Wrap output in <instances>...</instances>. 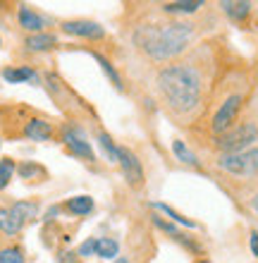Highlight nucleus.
<instances>
[{
	"label": "nucleus",
	"mask_w": 258,
	"mask_h": 263,
	"mask_svg": "<svg viewBox=\"0 0 258 263\" xmlns=\"http://www.w3.org/2000/svg\"><path fill=\"white\" fill-rule=\"evenodd\" d=\"M220 167L232 175L251 177L258 173V148H246L239 153H225L220 158Z\"/></svg>",
	"instance_id": "nucleus-3"
},
{
	"label": "nucleus",
	"mask_w": 258,
	"mask_h": 263,
	"mask_svg": "<svg viewBox=\"0 0 258 263\" xmlns=\"http://www.w3.org/2000/svg\"><path fill=\"white\" fill-rule=\"evenodd\" d=\"M19 24L24 29H29V31H38L43 22H41V17L36 12H31L29 7H19Z\"/></svg>",
	"instance_id": "nucleus-11"
},
{
	"label": "nucleus",
	"mask_w": 258,
	"mask_h": 263,
	"mask_svg": "<svg viewBox=\"0 0 258 263\" xmlns=\"http://www.w3.org/2000/svg\"><path fill=\"white\" fill-rule=\"evenodd\" d=\"M199 263H208V261H199Z\"/></svg>",
	"instance_id": "nucleus-30"
},
{
	"label": "nucleus",
	"mask_w": 258,
	"mask_h": 263,
	"mask_svg": "<svg viewBox=\"0 0 258 263\" xmlns=\"http://www.w3.org/2000/svg\"><path fill=\"white\" fill-rule=\"evenodd\" d=\"M19 173L24 175V177H29L31 173H36V167H34V165H22V167H19Z\"/></svg>",
	"instance_id": "nucleus-27"
},
{
	"label": "nucleus",
	"mask_w": 258,
	"mask_h": 263,
	"mask_svg": "<svg viewBox=\"0 0 258 263\" xmlns=\"http://www.w3.org/2000/svg\"><path fill=\"white\" fill-rule=\"evenodd\" d=\"M12 173H14V163L10 158H5L3 163H0V189L7 187V182H10Z\"/></svg>",
	"instance_id": "nucleus-20"
},
{
	"label": "nucleus",
	"mask_w": 258,
	"mask_h": 263,
	"mask_svg": "<svg viewBox=\"0 0 258 263\" xmlns=\"http://www.w3.org/2000/svg\"><path fill=\"white\" fill-rule=\"evenodd\" d=\"M79 254H82V256H91V254H96V239H86V242L79 247Z\"/></svg>",
	"instance_id": "nucleus-25"
},
{
	"label": "nucleus",
	"mask_w": 258,
	"mask_h": 263,
	"mask_svg": "<svg viewBox=\"0 0 258 263\" xmlns=\"http://www.w3.org/2000/svg\"><path fill=\"white\" fill-rule=\"evenodd\" d=\"M155 208H161L163 213H168L170 218H172V220L182 222V225H187V228H194V222H191V220H187V218H182V215L177 213V211H172V208H170V206H165V203H155Z\"/></svg>",
	"instance_id": "nucleus-23"
},
{
	"label": "nucleus",
	"mask_w": 258,
	"mask_h": 263,
	"mask_svg": "<svg viewBox=\"0 0 258 263\" xmlns=\"http://www.w3.org/2000/svg\"><path fill=\"white\" fill-rule=\"evenodd\" d=\"M65 31L74 36H84V39H101L103 36V29L96 22H67Z\"/></svg>",
	"instance_id": "nucleus-7"
},
{
	"label": "nucleus",
	"mask_w": 258,
	"mask_h": 263,
	"mask_svg": "<svg viewBox=\"0 0 258 263\" xmlns=\"http://www.w3.org/2000/svg\"><path fill=\"white\" fill-rule=\"evenodd\" d=\"M24 132H27V137L34 139V141H46V139L50 137V125L43 122V120H31Z\"/></svg>",
	"instance_id": "nucleus-10"
},
{
	"label": "nucleus",
	"mask_w": 258,
	"mask_h": 263,
	"mask_svg": "<svg viewBox=\"0 0 258 263\" xmlns=\"http://www.w3.org/2000/svg\"><path fill=\"white\" fill-rule=\"evenodd\" d=\"M0 263H24L19 249H3L0 251Z\"/></svg>",
	"instance_id": "nucleus-22"
},
{
	"label": "nucleus",
	"mask_w": 258,
	"mask_h": 263,
	"mask_svg": "<svg viewBox=\"0 0 258 263\" xmlns=\"http://www.w3.org/2000/svg\"><path fill=\"white\" fill-rule=\"evenodd\" d=\"M201 7L199 0H180V3H165L163 10L165 12H196Z\"/></svg>",
	"instance_id": "nucleus-13"
},
{
	"label": "nucleus",
	"mask_w": 258,
	"mask_h": 263,
	"mask_svg": "<svg viewBox=\"0 0 258 263\" xmlns=\"http://www.w3.org/2000/svg\"><path fill=\"white\" fill-rule=\"evenodd\" d=\"M67 206H70L72 213L84 215V213H91V208H93V201H91L89 196H74V199H72Z\"/></svg>",
	"instance_id": "nucleus-18"
},
{
	"label": "nucleus",
	"mask_w": 258,
	"mask_h": 263,
	"mask_svg": "<svg viewBox=\"0 0 258 263\" xmlns=\"http://www.w3.org/2000/svg\"><path fill=\"white\" fill-rule=\"evenodd\" d=\"M172 151H174V156L182 160V163H189V165H199V160H196V156L191 151H189L187 146L182 144V141H174L172 144Z\"/></svg>",
	"instance_id": "nucleus-19"
},
{
	"label": "nucleus",
	"mask_w": 258,
	"mask_h": 263,
	"mask_svg": "<svg viewBox=\"0 0 258 263\" xmlns=\"http://www.w3.org/2000/svg\"><path fill=\"white\" fill-rule=\"evenodd\" d=\"M117 163L122 165V173H125L127 182H129V184H134V187H139L141 180H144V170H141L136 156H134L132 151H127V148H120Z\"/></svg>",
	"instance_id": "nucleus-6"
},
{
	"label": "nucleus",
	"mask_w": 258,
	"mask_h": 263,
	"mask_svg": "<svg viewBox=\"0 0 258 263\" xmlns=\"http://www.w3.org/2000/svg\"><path fill=\"white\" fill-rule=\"evenodd\" d=\"M239 105H242V96H230L223 103V108L215 112V118H213V129H215L217 134L225 132L232 122H234V118H237V112H239Z\"/></svg>",
	"instance_id": "nucleus-5"
},
{
	"label": "nucleus",
	"mask_w": 258,
	"mask_h": 263,
	"mask_svg": "<svg viewBox=\"0 0 258 263\" xmlns=\"http://www.w3.org/2000/svg\"><path fill=\"white\" fill-rule=\"evenodd\" d=\"M36 211H38L36 203H29V201H17V203L10 208V213L14 215V220L19 222V225L22 222H27V220H31V218L36 215Z\"/></svg>",
	"instance_id": "nucleus-9"
},
{
	"label": "nucleus",
	"mask_w": 258,
	"mask_h": 263,
	"mask_svg": "<svg viewBox=\"0 0 258 263\" xmlns=\"http://www.w3.org/2000/svg\"><path fill=\"white\" fill-rule=\"evenodd\" d=\"M3 77H5V82L17 84V82L34 79V72H31V69H27V67H22V69H5V72H3Z\"/></svg>",
	"instance_id": "nucleus-17"
},
{
	"label": "nucleus",
	"mask_w": 258,
	"mask_h": 263,
	"mask_svg": "<svg viewBox=\"0 0 258 263\" xmlns=\"http://www.w3.org/2000/svg\"><path fill=\"white\" fill-rule=\"evenodd\" d=\"M96 254L101 258H112L117 256V242L115 239H96Z\"/></svg>",
	"instance_id": "nucleus-16"
},
{
	"label": "nucleus",
	"mask_w": 258,
	"mask_h": 263,
	"mask_svg": "<svg viewBox=\"0 0 258 263\" xmlns=\"http://www.w3.org/2000/svg\"><path fill=\"white\" fill-rule=\"evenodd\" d=\"M223 10L227 14H230L232 20H244L246 14H249V10H251V3H223Z\"/></svg>",
	"instance_id": "nucleus-12"
},
{
	"label": "nucleus",
	"mask_w": 258,
	"mask_h": 263,
	"mask_svg": "<svg viewBox=\"0 0 258 263\" xmlns=\"http://www.w3.org/2000/svg\"><path fill=\"white\" fill-rule=\"evenodd\" d=\"M253 208H256V213H258V194H256V199H253Z\"/></svg>",
	"instance_id": "nucleus-28"
},
{
	"label": "nucleus",
	"mask_w": 258,
	"mask_h": 263,
	"mask_svg": "<svg viewBox=\"0 0 258 263\" xmlns=\"http://www.w3.org/2000/svg\"><path fill=\"white\" fill-rule=\"evenodd\" d=\"M27 46L31 50H48L55 46V39L50 34H36V36H31V39H27Z\"/></svg>",
	"instance_id": "nucleus-14"
},
{
	"label": "nucleus",
	"mask_w": 258,
	"mask_h": 263,
	"mask_svg": "<svg viewBox=\"0 0 258 263\" xmlns=\"http://www.w3.org/2000/svg\"><path fill=\"white\" fill-rule=\"evenodd\" d=\"M189 36H191V27L189 24H153V27H141L136 31V43L141 46L144 53H148L155 60H168V58L177 55L184 50Z\"/></svg>",
	"instance_id": "nucleus-1"
},
{
	"label": "nucleus",
	"mask_w": 258,
	"mask_h": 263,
	"mask_svg": "<svg viewBox=\"0 0 258 263\" xmlns=\"http://www.w3.org/2000/svg\"><path fill=\"white\" fill-rule=\"evenodd\" d=\"M251 251L253 256H258V232H251Z\"/></svg>",
	"instance_id": "nucleus-26"
},
{
	"label": "nucleus",
	"mask_w": 258,
	"mask_h": 263,
	"mask_svg": "<svg viewBox=\"0 0 258 263\" xmlns=\"http://www.w3.org/2000/svg\"><path fill=\"white\" fill-rule=\"evenodd\" d=\"M258 137V129L253 125H242L237 129L232 132H225L223 137L217 139V146L227 153H239V151H246V146L256 141Z\"/></svg>",
	"instance_id": "nucleus-4"
},
{
	"label": "nucleus",
	"mask_w": 258,
	"mask_h": 263,
	"mask_svg": "<svg viewBox=\"0 0 258 263\" xmlns=\"http://www.w3.org/2000/svg\"><path fill=\"white\" fill-rule=\"evenodd\" d=\"M115 263H129V261H125V258H117V261H115Z\"/></svg>",
	"instance_id": "nucleus-29"
},
{
	"label": "nucleus",
	"mask_w": 258,
	"mask_h": 263,
	"mask_svg": "<svg viewBox=\"0 0 258 263\" xmlns=\"http://www.w3.org/2000/svg\"><path fill=\"white\" fill-rule=\"evenodd\" d=\"M96 60H98V63H101V67L105 69V74H108V77H110V79H112V84H115V86H117V89H120L122 84H120V77H117V72L112 69V65L108 63V60H105L103 55H96Z\"/></svg>",
	"instance_id": "nucleus-24"
},
{
	"label": "nucleus",
	"mask_w": 258,
	"mask_h": 263,
	"mask_svg": "<svg viewBox=\"0 0 258 263\" xmlns=\"http://www.w3.org/2000/svg\"><path fill=\"white\" fill-rule=\"evenodd\" d=\"M19 222L14 220V215L7 211V208H0V230L7 232V235H14V232H19Z\"/></svg>",
	"instance_id": "nucleus-15"
},
{
	"label": "nucleus",
	"mask_w": 258,
	"mask_h": 263,
	"mask_svg": "<svg viewBox=\"0 0 258 263\" xmlns=\"http://www.w3.org/2000/svg\"><path fill=\"white\" fill-rule=\"evenodd\" d=\"M101 146H103V151H105V156H108V158H110V160H117L120 148L112 144V139L108 137V134H101Z\"/></svg>",
	"instance_id": "nucleus-21"
},
{
	"label": "nucleus",
	"mask_w": 258,
	"mask_h": 263,
	"mask_svg": "<svg viewBox=\"0 0 258 263\" xmlns=\"http://www.w3.org/2000/svg\"><path fill=\"white\" fill-rule=\"evenodd\" d=\"M158 86L177 112L191 110L199 103V96H201L199 74L187 65H172V67L163 69L161 77H158Z\"/></svg>",
	"instance_id": "nucleus-2"
},
{
	"label": "nucleus",
	"mask_w": 258,
	"mask_h": 263,
	"mask_svg": "<svg viewBox=\"0 0 258 263\" xmlns=\"http://www.w3.org/2000/svg\"><path fill=\"white\" fill-rule=\"evenodd\" d=\"M65 144L70 146L72 151L77 153V156H84V158H93V151H91V146L86 144L82 134L79 132H65Z\"/></svg>",
	"instance_id": "nucleus-8"
}]
</instances>
